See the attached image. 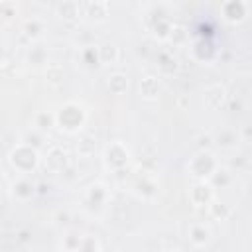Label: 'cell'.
Here are the masks:
<instances>
[{
  "instance_id": "9",
  "label": "cell",
  "mask_w": 252,
  "mask_h": 252,
  "mask_svg": "<svg viewBox=\"0 0 252 252\" xmlns=\"http://www.w3.org/2000/svg\"><path fill=\"white\" fill-rule=\"evenodd\" d=\"M226 102H228V91H226L224 85L215 83V85L205 87V91H203V104L209 110H220L222 106H226Z\"/></svg>"
},
{
  "instance_id": "21",
  "label": "cell",
  "mask_w": 252,
  "mask_h": 252,
  "mask_svg": "<svg viewBox=\"0 0 252 252\" xmlns=\"http://www.w3.org/2000/svg\"><path fill=\"white\" fill-rule=\"evenodd\" d=\"M134 193L142 199H154L158 195V183L150 175H142L134 183Z\"/></svg>"
},
{
  "instance_id": "17",
  "label": "cell",
  "mask_w": 252,
  "mask_h": 252,
  "mask_svg": "<svg viewBox=\"0 0 252 252\" xmlns=\"http://www.w3.org/2000/svg\"><path fill=\"white\" fill-rule=\"evenodd\" d=\"M55 12L57 16L63 20V22H77L81 18V2H75V0H63L55 6Z\"/></svg>"
},
{
  "instance_id": "35",
  "label": "cell",
  "mask_w": 252,
  "mask_h": 252,
  "mask_svg": "<svg viewBox=\"0 0 252 252\" xmlns=\"http://www.w3.org/2000/svg\"><path fill=\"white\" fill-rule=\"evenodd\" d=\"M213 134H199L197 136V152H209L213 148Z\"/></svg>"
},
{
  "instance_id": "19",
  "label": "cell",
  "mask_w": 252,
  "mask_h": 252,
  "mask_svg": "<svg viewBox=\"0 0 252 252\" xmlns=\"http://www.w3.org/2000/svg\"><path fill=\"white\" fill-rule=\"evenodd\" d=\"M238 142H240L238 132L232 130V128H220V130L213 136V144L219 146V148H222V150H232V148H236Z\"/></svg>"
},
{
  "instance_id": "11",
  "label": "cell",
  "mask_w": 252,
  "mask_h": 252,
  "mask_svg": "<svg viewBox=\"0 0 252 252\" xmlns=\"http://www.w3.org/2000/svg\"><path fill=\"white\" fill-rule=\"evenodd\" d=\"M108 195H110V193H108V187H106L102 181H94V183H91V185L87 187V191H85V203H87L89 209L98 211V209H102V207L106 205Z\"/></svg>"
},
{
  "instance_id": "16",
  "label": "cell",
  "mask_w": 252,
  "mask_h": 252,
  "mask_svg": "<svg viewBox=\"0 0 252 252\" xmlns=\"http://www.w3.org/2000/svg\"><path fill=\"white\" fill-rule=\"evenodd\" d=\"M35 193H37V185L30 177H18L12 183V195L18 201H30L32 197H35Z\"/></svg>"
},
{
  "instance_id": "32",
  "label": "cell",
  "mask_w": 252,
  "mask_h": 252,
  "mask_svg": "<svg viewBox=\"0 0 252 252\" xmlns=\"http://www.w3.org/2000/svg\"><path fill=\"white\" fill-rule=\"evenodd\" d=\"M28 61L32 65H43L47 61V51L41 47V45H33L30 51H28Z\"/></svg>"
},
{
  "instance_id": "1",
  "label": "cell",
  "mask_w": 252,
  "mask_h": 252,
  "mask_svg": "<svg viewBox=\"0 0 252 252\" xmlns=\"http://www.w3.org/2000/svg\"><path fill=\"white\" fill-rule=\"evenodd\" d=\"M85 124H87V110L81 102L69 100L61 104L59 110L55 112V126L65 134H77L83 130Z\"/></svg>"
},
{
  "instance_id": "40",
  "label": "cell",
  "mask_w": 252,
  "mask_h": 252,
  "mask_svg": "<svg viewBox=\"0 0 252 252\" xmlns=\"http://www.w3.org/2000/svg\"><path fill=\"white\" fill-rule=\"evenodd\" d=\"M112 252H122V250H112Z\"/></svg>"
},
{
  "instance_id": "37",
  "label": "cell",
  "mask_w": 252,
  "mask_h": 252,
  "mask_svg": "<svg viewBox=\"0 0 252 252\" xmlns=\"http://www.w3.org/2000/svg\"><path fill=\"white\" fill-rule=\"evenodd\" d=\"M69 219H71V215H69L67 211H59V213H57V222H59V224H67Z\"/></svg>"
},
{
  "instance_id": "24",
  "label": "cell",
  "mask_w": 252,
  "mask_h": 252,
  "mask_svg": "<svg viewBox=\"0 0 252 252\" xmlns=\"http://www.w3.org/2000/svg\"><path fill=\"white\" fill-rule=\"evenodd\" d=\"M106 87L112 94H124L128 91V75L126 73H112L106 81Z\"/></svg>"
},
{
  "instance_id": "22",
  "label": "cell",
  "mask_w": 252,
  "mask_h": 252,
  "mask_svg": "<svg viewBox=\"0 0 252 252\" xmlns=\"http://www.w3.org/2000/svg\"><path fill=\"white\" fill-rule=\"evenodd\" d=\"M43 32H45V24H43L39 18H26V20L22 22V33H24L28 39H32V41L39 39V37L43 35Z\"/></svg>"
},
{
  "instance_id": "2",
  "label": "cell",
  "mask_w": 252,
  "mask_h": 252,
  "mask_svg": "<svg viewBox=\"0 0 252 252\" xmlns=\"http://www.w3.org/2000/svg\"><path fill=\"white\" fill-rule=\"evenodd\" d=\"M8 163L12 169H16L18 173H22V177H28L30 173H33L39 163H41V156H39V150L20 142L16 144L10 154H8Z\"/></svg>"
},
{
  "instance_id": "6",
  "label": "cell",
  "mask_w": 252,
  "mask_h": 252,
  "mask_svg": "<svg viewBox=\"0 0 252 252\" xmlns=\"http://www.w3.org/2000/svg\"><path fill=\"white\" fill-rule=\"evenodd\" d=\"M41 165L45 173H53V175L65 173L71 165V154L63 146H51L41 158Z\"/></svg>"
},
{
  "instance_id": "7",
  "label": "cell",
  "mask_w": 252,
  "mask_h": 252,
  "mask_svg": "<svg viewBox=\"0 0 252 252\" xmlns=\"http://www.w3.org/2000/svg\"><path fill=\"white\" fill-rule=\"evenodd\" d=\"M248 2L244 0H224L220 4V16L228 24H242L248 18Z\"/></svg>"
},
{
  "instance_id": "8",
  "label": "cell",
  "mask_w": 252,
  "mask_h": 252,
  "mask_svg": "<svg viewBox=\"0 0 252 252\" xmlns=\"http://www.w3.org/2000/svg\"><path fill=\"white\" fill-rule=\"evenodd\" d=\"M213 199H217V195H215V189L209 185V181H195L189 187V201L193 207L207 209L213 203Z\"/></svg>"
},
{
  "instance_id": "20",
  "label": "cell",
  "mask_w": 252,
  "mask_h": 252,
  "mask_svg": "<svg viewBox=\"0 0 252 252\" xmlns=\"http://www.w3.org/2000/svg\"><path fill=\"white\" fill-rule=\"evenodd\" d=\"M43 77H45V83L49 87H55L57 89V87H61L65 83L67 73H65V67L61 63H47L45 65V71H43Z\"/></svg>"
},
{
  "instance_id": "41",
  "label": "cell",
  "mask_w": 252,
  "mask_h": 252,
  "mask_svg": "<svg viewBox=\"0 0 252 252\" xmlns=\"http://www.w3.org/2000/svg\"><path fill=\"white\" fill-rule=\"evenodd\" d=\"M163 252H173V250H163Z\"/></svg>"
},
{
  "instance_id": "14",
  "label": "cell",
  "mask_w": 252,
  "mask_h": 252,
  "mask_svg": "<svg viewBox=\"0 0 252 252\" xmlns=\"http://www.w3.org/2000/svg\"><path fill=\"white\" fill-rule=\"evenodd\" d=\"M187 238L195 248H205L213 240V232L205 222H193L187 230Z\"/></svg>"
},
{
  "instance_id": "12",
  "label": "cell",
  "mask_w": 252,
  "mask_h": 252,
  "mask_svg": "<svg viewBox=\"0 0 252 252\" xmlns=\"http://www.w3.org/2000/svg\"><path fill=\"white\" fill-rule=\"evenodd\" d=\"M110 4L106 0H85L81 2V14L87 16L91 22H102L108 18Z\"/></svg>"
},
{
  "instance_id": "33",
  "label": "cell",
  "mask_w": 252,
  "mask_h": 252,
  "mask_svg": "<svg viewBox=\"0 0 252 252\" xmlns=\"http://www.w3.org/2000/svg\"><path fill=\"white\" fill-rule=\"evenodd\" d=\"M24 144H28V146H32V148H35V150H39V146H41V142H43V132H39V130H30V132H26L24 134V140H22Z\"/></svg>"
},
{
  "instance_id": "28",
  "label": "cell",
  "mask_w": 252,
  "mask_h": 252,
  "mask_svg": "<svg viewBox=\"0 0 252 252\" xmlns=\"http://www.w3.org/2000/svg\"><path fill=\"white\" fill-rule=\"evenodd\" d=\"M207 213L217 220H226L230 217V207L219 199H213V203L207 207Z\"/></svg>"
},
{
  "instance_id": "23",
  "label": "cell",
  "mask_w": 252,
  "mask_h": 252,
  "mask_svg": "<svg viewBox=\"0 0 252 252\" xmlns=\"http://www.w3.org/2000/svg\"><path fill=\"white\" fill-rule=\"evenodd\" d=\"M96 152V136L94 134H83L77 142V154L79 158H91Z\"/></svg>"
},
{
  "instance_id": "30",
  "label": "cell",
  "mask_w": 252,
  "mask_h": 252,
  "mask_svg": "<svg viewBox=\"0 0 252 252\" xmlns=\"http://www.w3.org/2000/svg\"><path fill=\"white\" fill-rule=\"evenodd\" d=\"M75 252H100V242L96 240V236L85 234V236H81V242Z\"/></svg>"
},
{
  "instance_id": "18",
  "label": "cell",
  "mask_w": 252,
  "mask_h": 252,
  "mask_svg": "<svg viewBox=\"0 0 252 252\" xmlns=\"http://www.w3.org/2000/svg\"><path fill=\"white\" fill-rule=\"evenodd\" d=\"M96 51H98L100 65H116L118 59H120V49L112 41H104V43L96 45Z\"/></svg>"
},
{
  "instance_id": "39",
  "label": "cell",
  "mask_w": 252,
  "mask_h": 252,
  "mask_svg": "<svg viewBox=\"0 0 252 252\" xmlns=\"http://www.w3.org/2000/svg\"><path fill=\"white\" fill-rule=\"evenodd\" d=\"M0 148H2V138H0Z\"/></svg>"
},
{
  "instance_id": "29",
  "label": "cell",
  "mask_w": 252,
  "mask_h": 252,
  "mask_svg": "<svg viewBox=\"0 0 252 252\" xmlns=\"http://www.w3.org/2000/svg\"><path fill=\"white\" fill-rule=\"evenodd\" d=\"M33 124H35V130H39V132H45V130L53 128L55 126V112H49V110L37 112L35 118H33Z\"/></svg>"
},
{
  "instance_id": "27",
  "label": "cell",
  "mask_w": 252,
  "mask_h": 252,
  "mask_svg": "<svg viewBox=\"0 0 252 252\" xmlns=\"http://www.w3.org/2000/svg\"><path fill=\"white\" fill-rule=\"evenodd\" d=\"M230 181H232V173H230V169H226V167H220L219 165V169L211 175V179H209V185L213 187V189H217V187H228L230 185Z\"/></svg>"
},
{
  "instance_id": "34",
  "label": "cell",
  "mask_w": 252,
  "mask_h": 252,
  "mask_svg": "<svg viewBox=\"0 0 252 252\" xmlns=\"http://www.w3.org/2000/svg\"><path fill=\"white\" fill-rule=\"evenodd\" d=\"M79 242H81V234H77V232H67V234L63 236V252H75L77 246H79Z\"/></svg>"
},
{
  "instance_id": "36",
  "label": "cell",
  "mask_w": 252,
  "mask_h": 252,
  "mask_svg": "<svg viewBox=\"0 0 252 252\" xmlns=\"http://www.w3.org/2000/svg\"><path fill=\"white\" fill-rule=\"evenodd\" d=\"M250 136H252V130H250V126H244V128L238 132V138H240V142H248V140H250Z\"/></svg>"
},
{
  "instance_id": "3",
  "label": "cell",
  "mask_w": 252,
  "mask_h": 252,
  "mask_svg": "<svg viewBox=\"0 0 252 252\" xmlns=\"http://www.w3.org/2000/svg\"><path fill=\"white\" fill-rule=\"evenodd\" d=\"M144 22H146V28H148V32L152 33L154 39L167 41V35H169V30L173 26V20L169 18V14H167V10L163 6H158V4L150 6V10L146 12Z\"/></svg>"
},
{
  "instance_id": "25",
  "label": "cell",
  "mask_w": 252,
  "mask_h": 252,
  "mask_svg": "<svg viewBox=\"0 0 252 252\" xmlns=\"http://www.w3.org/2000/svg\"><path fill=\"white\" fill-rule=\"evenodd\" d=\"M167 41L171 45H185L189 41V30L183 26V24H177L173 22L171 30H169V35H167Z\"/></svg>"
},
{
  "instance_id": "10",
  "label": "cell",
  "mask_w": 252,
  "mask_h": 252,
  "mask_svg": "<svg viewBox=\"0 0 252 252\" xmlns=\"http://www.w3.org/2000/svg\"><path fill=\"white\" fill-rule=\"evenodd\" d=\"M189 51H191V57L199 63H209L217 57V47H215V41L211 37H197L191 43Z\"/></svg>"
},
{
  "instance_id": "5",
  "label": "cell",
  "mask_w": 252,
  "mask_h": 252,
  "mask_svg": "<svg viewBox=\"0 0 252 252\" xmlns=\"http://www.w3.org/2000/svg\"><path fill=\"white\" fill-rule=\"evenodd\" d=\"M102 163L108 171L120 173L130 163V150L122 142H110L102 152Z\"/></svg>"
},
{
  "instance_id": "31",
  "label": "cell",
  "mask_w": 252,
  "mask_h": 252,
  "mask_svg": "<svg viewBox=\"0 0 252 252\" xmlns=\"http://www.w3.org/2000/svg\"><path fill=\"white\" fill-rule=\"evenodd\" d=\"M16 16H18V4L12 2V0H2L0 2V20L8 22V20H12Z\"/></svg>"
},
{
  "instance_id": "13",
  "label": "cell",
  "mask_w": 252,
  "mask_h": 252,
  "mask_svg": "<svg viewBox=\"0 0 252 252\" xmlns=\"http://www.w3.org/2000/svg\"><path fill=\"white\" fill-rule=\"evenodd\" d=\"M163 85H161V79L159 75H144L140 79V85H138V91H140V96L144 100H156L161 93Z\"/></svg>"
},
{
  "instance_id": "26",
  "label": "cell",
  "mask_w": 252,
  "mask_h": 252,
  "mask_svg": "<svg viewBox=\"0 0 252 252\" xmlns=\"http://www.w3.org/2000/svg\"><path fill=\"white\" fill-rule=\"evenodd\" d=\"M79 59H81V63H83L87 69H94V67L100 65V61H98V51H96L94 45H85V47L79 51Z\"/></svg>"
},
{
  "instance_id": "4",
  "label": "cell",
  "mask_w": 252,
  "mask_h": 252,
  "mask_svg": "<svg viewBox=\"0 0 252 252\" xmlns=\"http://www.w3.org/2000/svg\"><path fill=\"white\" fill-rule=\"evenodd\" d=\"M220 161L217 159V156L209 150V152H197L189 161H187V173L195 179V181H209L211 175L219 169Z\"/></svg>"
},
{
  "instance_id": "38",
  "label": "cell",
  "mask_w": 252,
  "mask_h": 252,
  "mask_svg": "<svg viewBox=\"0 0 252 252\" xmlns=\"http://www.w3.org/2000/svg\"><path fill=\"white\" fill-rule=\"evenodd\" d=\"M18 240H20V242H30V240H32V234H30V230H26V228L18 230Z\"/></svg>"
},
{
  "instance_id": "15",
  "label": "cell",
  "mask_w": 252,
  "mask_h": 252,
  "mask_svg": "<svg viewBox=\"0 0 252 252\" xmlns=\"http://www.w3.org/2000/svg\"><path fill=\"white\" fill-rule=\"evenodd\" d=\"M156 65L161 75H175L179 71V61L169 49H159L156 55Z\"/></svg>"
}]
</instances>
